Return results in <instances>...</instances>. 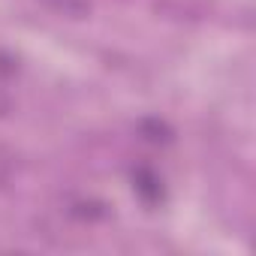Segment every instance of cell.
<instances>
[{
	"mask_svg": "<svg viewBox=\"0 0 256 256\" xmlns=\"http://www.w3.org/2000/svg\"><path fill=\"white\" fill-rule=\"evenodd\" d=\"M133 190L142 196V202H148V205H157L160 199H163V181H160V175L154 172V169H148V166H139L136 172H133Z\"/></svg>",
	"mask_w": 256,
	"mask_h": 256,
	"instance_id": "6da1fadb",
	"label": "cell"
},
{
	"mask_svg": "<svg viewBox=\"0 0 256 256\" xmlns=\"http://www.w3.org/2000/svg\"><path fill=\"white\" fill-rule=\"evenodd\" d=\"M139 136L145 142H151V145H169L175 139L172 126L166 120H160V118H142L139 120Z\"/></svg>",
	"mask_w": 256,
	"mask_h": 256,
	"instance_id": "7a4b0ae2",
	"label": "cell"
},
{
	"mask_svg": "<svg viewBox=\"0 0 256 256\" xmlns=\"http://www.w3.org/2000/svg\"><path fill=\"white\" fill-rule=\"evenodd\" d=\"M40 4L64 18H88L90 16V0H40Z\"/></svg>",
	"mask_w": 256,
	"mask_h": 256,
	"instance_id": "3957f363",
	"label": "cell"
},
{
	"mask_svg": "<svg viewBox=\"0 0 256 256\" xmlns=\"http://www.w3.org/2000/svg\"><path fill=\"white\" fill-rule=\"evenodd\" d=\"M72 217L100 220V217H106V205H102V202H76V205H72Z\"/></svg>",
	"mask_w": 256,
	"mask_h": 256,
	"instance_id": "277c9868",
	"label": "cell"
},
{
	"mask_svg": "<svg viewBox=\"0 0 256 256\" xmlns=\"http://www.w3.org/2000/svg\"><path fill=\"white\" fill-rule=\"evenodd\" d=\"M16 70H18L16 58H10L6 52H0V78H10V76H16Z\"/></svg>",
	"mask_w": 256,
	"mask_h": 256,
	"instance_id": "5b68a950",
	"label": "cell"
},
{
	"mask_svg": "<svg viewBox=\"0 0 256 256\" xmlns=\"http://www.w3.org/2000/svg\"><path fill=\"white\" fill-rule=\"evenodd\" d=\"M10 112V100L6 96H0V114H6Z\"/></svg>",
	"mask_w": 256,
	"mask_h": 256,
	"instance_id": "8992f818",
	"label": "cell"
},
{
	"mask_svg": "<svg viewBox=\"0 0 256 256\" xmlns=\"http://www.w3.org/2000/svg\"><path fill=\"white\" fill-rule=\"evenodd\" d=\"M6 181V169H0V184H4Z\"/></svg>",
	"mask_w": 256,
	"mask_h": 256,
	"instance_id": "52a82bcc",
	"label": "cell"
}]
</instances>
